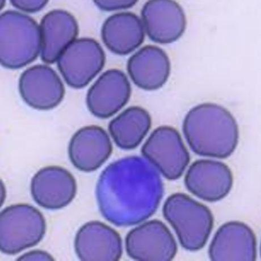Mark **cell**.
I'll return each instance as SVG.
<instances>
[{
    "mask_svg": "<svg viewBox=\"0 0 261 261\" xmlns=\"http://www.w3.org/2000/svg\"><path fill=\"white\" fill-rule=\"evenodd\" d=\"M97 7L103 11H114L118 10L132 8L137 4V1H94Z\"/></svg>",
    "mask_w": 261,
    "mask_h": 261,
    "instance_id": "21",
    "label": "cell"
},
{
    "mask_svg": "<svg viewBox=\"0 0 261 261\" xmlns=\"http://www.w3.org/2000/svg\"><path fill=\"white\" fill-rule=\"evenodd\" d=\"M125 243L129 257L137 260H171L177 252L172 233L158 220L149 221L130 230Z\"/></svg>",
    "mask_w": 261,
    "mask_h": 261,
    "instance_id": "8",
    "label": "cell"
},
{
    "mask_svg": "<svg viewBox=\"0 0 261 261\" xmlns=\"http://www.w3.org/2000/svg\"><path fill=\"white\" fill-rule=\"evenodd\" d=\"M182 128L190 147L201 156L227 158L239 143L237 120L228 110L217 104L202 103L191 109Z\"/></svg>",
    "mask_w": 261,
    "mask_h": 261,
    "instance_id": "2",
    "label": "cell"
},
{
    "mask_svg": "<svg viewBox=\"0 0 261 261\" xmlns=\"http://www.w3.org/2000/svg\"><path fill=\"white\" fill-rule=\"evenodd\" d=\"M163 212L184 249L197 251L206 244L213 228L214 217L205 205L187 194L175 193L166 200Z\"/></svg>",
    "mask_w": 261,
    "mask_h": 261,
    "instance_id": "4",
    "label": "cell"
},
{
    "mask_svg": "<svg viewBox=\"0 0 261 261\" xmlns=\"http://www.w3.org/2000/svg\"><path fill=\"white\" fill-rule=\"evenodd\" d=\"M19 91L25 103L39 110L56 108L65 95L62 80L53 68L45 65L25 70L19 80Z\"/></svg>",
    "mask_w": 261,
    "mask_h": 261,
    "instance_id": "9",
    "label": "cell"
},
{
    "mask_svg": "<svg viewBox=\"0 0 261 261\" xmlns=\"http://www.w3.org/2000/svg\"><path fill=\"white\" fill-rule=\"evenodd\" d=\"M96 198L104 218L118 227L142 223L152 216L163 197L158 170L138 156L119 159L105 169L96 186Z\"/></svg>",
    "mask_w": 261,
    "mask_h": 261,
    "instance_id": "1",
    "label": "cell"
},
{
    "mask_svg": "<svg viewBox=\"0 0 261 261\" xmlns=\"http://www.w3.org/2000/svg\"><path fill=\"white\" fill-rule=\"evenodd\" d=\"M127 68L130 79L138 87L152 91L167 83L171 65L164 50L158 46H146L129 59Z\"/></svg>",
    "mask_w": 261,
    "mask_h": 261,
    "instance_id": "17",
    "label": "cell"
},
{
    "mask_svg": "<svg viewBox=\"0 0 261 261\" xmlns=\"http://www.w3.org/2000/svg\"><path fill=\"white\" fill-rule=\"evenodd\" d=\"M17 260H54L53 256L46 251L34 250L20 256Z\"/></svg>",
    "mask_w": 261,
    "mask_h": 261,
    "instance_id": "23",
    "label": "cell"
},
{
    "mask_svg": "<svg viewBox=\"0 0 261 261\" xmlns=\"http://www.w3.org/2000/svg\"><path fill=\"white\" fill-rule=\"evenodd\" d=\"M12 6L21 11L27 13H36L46 6L48 1H19V0H13L11 1Z\"/></svg>",
    "mask_w": 261,
    "mask_h": 261,
    "instance_id": "22",
    "label": "cell"
},
{
    "mask_svg": "<svg viewBox=\"0 0 261 261\" xmlns=\"http://www.w3.org/2000/svg\"><path fill=\"white\" fill-rule=\"evenodd\" d=\"M142 153L165 178L171 180L182 176L190 160L178 130L169 126L155 129L143 145Z\"/></svg>",
    "mask_w": 261,
    "mask_h": 261,
    "instance_id": "7",
    "label": "cell"
},
{
    "mask_svg": "<svg viewBox=\"0 0 261 261\" xmlns=\"http://www.w3.org/2000/svg\"><path fill=\"white\" fill-rule=\"evenodd\" d=\"M43 215L28 204H16L3 210L0 214V249L15 255L34 247L46 231Z\"/></svg>",
    "mask_w": 261,
    "mask_h": 261,
    "instance_id": "5",
    "label": "cell"
},
{
    "mask_svg": "<svg viewBox=\"0 0 261 261\" xmlns=\"http://www.w3.org/2000/svg\"><path fill=\"white\" fill-rule=\"evenodd\" d=\"M42 61L47 64L57 62L60 55L79 34L76 19L71 13L62 9L47 13L40 24Z\"/></svg>",
    "mask_w": 261,
    "mask_h": 261,
    "instance_id": "18",
    "label": "cell"
},
{
    "mask_svg": "<svg viewBox=\"0 0 261 261\" xmlns=\"http://www.w3.org/2000/svg\"><path fill=\"white\" fill-rule=\"evenodd\" d=\"M113 152V145L106 130L97 125L80 129L70 140L68 155L73 166L84 172L97 170Z\"/></svg>",
    "mask_w": 261,
    "mask_h": 261,
    "instance_id": "16",
    "label": "cell"
},
{
    "mask_svg": "<svg viewBox=\"0 0 261 261\" xmlns=\"http://www.w3.org/2000/svg\"><path fill=\"white\" fill-rule=\"evenodd\" d=\"M101 36L110 51L126 55L143 43L145 29L141 19L136 14L122 12L107 19L102 27Z\"/></svg>",
    "mask_w": 261,
    "mask_h": 261,
    "instance_id": "19",
    "label": "cell"
},
{
    "mask_svg": "<svg viewBox=\"0 0 261 261\" xmlns=\"http://www.w3.org/2000/svg\"><path fill=\"white\" fill-rule=\"evenodd\" d=\"M30 189L34 201L39 206L55 210L66 207L72 201L76 194L77 184L66 169L49 166L34 175Z\"/></svg>",
    "mask_w": 261,
    "mask_h": 261,
    "instance_id": "12",
    "label": "cell"
},
{
    "mask_svg": "<svg viewBox=\"0 0 261 261\" xmlns=\"http://www.w3.org/2000/svg\"><path fill=\"white\" fill-rule=\"evenodd\" d=\"M105 52L95 40L75 39L58 58V67L65 82L74 89L83 88L102 71Z\"/></svg>",
    "mask_w": 261,
    "mask_h": 261,
    "instance_id": "6",
    "label": "cell"
},
{
    "mask_svg": "<svg viewBox=\"0 0 261 261\" xmlns=\"http://www.w3.org/2000/svg\"><path fill=\"white\" fill-rule=\"evenodd\" d=\"M74 249L82 260L117 261L122 255V241L113 228L98 221H92L78 230Z\"/></svg>",
    "mask_w": 261,
    "mask_h": 261,
    "instance_id": "14",
    "label": "cell"
},
{
    "mask_svg": "<svg viewBox=\"0 0 261 261\" xmlns=\"http://www.w3.org/2000/svg\"><path fill=\"white\" fill-rule=\"evenodd\" d=\"M142 18L148 37L159 44L177 41L187 26L182 8L177 2L170 0H151L145 3Z\"/></svg>",
    "mask_w": 261,
    "mask_h": 261,
    "instance_id": "13",
    "label": "cell"
},
{
    "mask_svg": "<svg viewBox=\"0 0 261 261\" xmlns=\"http://www.w3.org/2000/svg\"><path fill=\"white\" fill-rule=\"evenodd\" d=\"M149 113L142 108L132 107L125 110L109 124L114 142L120 149L136 148L142 143L151 127Z\"/></svg>",
    "mask_w": 261,
    "mask_h": 261,
    "instance_id": "20",
    "label": "cell"
},
{
    "mask_svg": "<svg viewBox=\"0 0 261 261\" xmlns=\"http://www.w3.org/2000/svg\"><path fill=\"white\" fill-rule=\"evenodd\" d=\"M185 184L196 197L215 202L229 193L233 185V175L224 163L213 160H199L191 165L185 175Z\"/></svg>",
    "mask_w": 261,
    "mask_h": 261,
    "instance_id": "10",
    "label": "cell"
},
{
    "mask_svg": "<svg viewBox=\"0 0 261 261\" xmlns=\"http://www.w3.org/2000/svg\"><path fill=\"white\" fill-rule=\"evenodd\" d=\"M41 50V36L36 21L17 11L0 16V62L3 67L17 69L36 60Z\"/></svg>",
    "mask_w": 261,
    "mask_h": 261,
    "instance_id": "3",
    "label": "cell"
},
{
    "mask_svg": "<svg viewBox=\"0 0 261 261\" xmlns=\"http://www.w3.org/2000/svg\"><path fill=\"white\" fill-rule=\"evenodd\" d=\"M132 87L125 74L112 69L104 72L89 89L87 105L89 112L100 119L113 116L128 102Z\"/></svg>",
    "mask_w": 261,
    "mask_h": 261,
    "instance_id": "11",
    "label": "cell"
},
{
    "mask_svg": "<svg viewBox=\"0 0 261 261\" xmlns=\"http://www.w3.org/2000/svg\"><path fill=\"white\" fill-rule=\"evenodd\" d=\"M208 254L214 261H254L257 255L255 234L243 222L225 223L215 234Z\"/></svg>",
    "mask_w": 261,
    "mask_h": 261,
    "instance_id": "15",
    "label": "cell"
}]
</instances>
